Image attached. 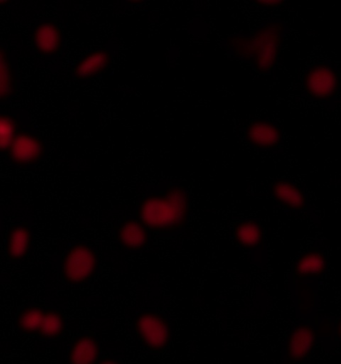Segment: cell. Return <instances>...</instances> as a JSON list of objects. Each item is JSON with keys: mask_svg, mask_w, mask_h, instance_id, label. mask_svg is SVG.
I'll list each match as a JSON object with an SVG mask.
<instances>
[{"mask_svg": "<svg viewBox=\"0 0 341 364\" xmlns=\"http://www.w3.org/2000/svg\"><path fill=\"white\" fill-rule=\"evenodd\" d=\"M139 221L147 230L170 231L183 228L190 216V198L180 186H173L163 193L151 194L141 201Z\"/></svg>", "mask_w": 341, "mask_h": 364, "instance_id": "6da1fadb", "label": "cell"}, {"mask_svg": "<svg viewBox=\"0 0 341 364\" xmlns=\"http://www.w3.org/2000/svg\"><path fill=\"white\" fill-rule=\"evenodd\" d=\"M283 24L271 22L257 28L249 36H232L227 46L239 58L249 60L255 70L269 73L274 70L281 48Z\"/></svg>", "mask_w": 341, "mask_h": 364, "instance_id": "7a4b0ae2", "label": "cell"}, {"mask_svg": "<svg viewBox=\"0 0 341 364\" xmlns=\"http://www.w3.org/2000/svg\"><path fill=\"white\" fill-rule=\"evenodd\" d=\"M97 257L85 245H76L66 253L63 263V277L71 284H82L92 279L97 269Z\"/></svg>", "mask_w": 341, "mask_h": 364, "instance_id": "3957f363", "label": "cell"}, {"mask_svg": "<svg viewBox=\"0 0 341 364\" xmlns=\"http://www.w3.org/2000/svg\"><path fill=\"white\" fill-rule=\"evenodd\" d=\"M303 87L309 97L330 100L340 90V77L330 65L311 66L303 76Z\"/></svg>", "mask_w": 341, "mask_h": 364, "instance_id": "277c9868", "label": "cell"}, {"mask_svg": "<svg viewBox=\"0 0 341 364\" xmlns=\"http://www.w3.org/2000/svg\"><path fill=\"white\" fill-rule=\"evenodd\" d=\"M136 327L141 341L154 350L166 348L170 341L171 331L168 322L154 312L139 314Z\"/></svg>", "mask_w": 341, "mask_h": 364, "instance_id": "5b68a950", "label": "cell"}, {"mask_svg": "<svg viewBox=\"0 0 341 364\" xmlns=\"http://www.w3.org/2000/svg\"><path fill=\"white\" fill-rule=\"evenodd\" d=\"M44 145L36 135L28 132L17 134L11 147L7 150L9 159L18 166H31L41 159Z\"/></svg>", "mask_w": 341, "mask_h": 364, "instance_id": "8992f818", "label": "cell"}, {"mask_svg": "<svg viewBox=\"0 0 341 364\" xmlns=\"http://www.w3.org/2000/svg\"><path fill=\"white\" fill-rule=\"evenodd\" d=\"M316 334L313 327L299 326L289 336L286 346V356L289 363H301L308 358L315 344Z\"/></svg>", "mask_w": 341, "mask_h": 364, "instance_id": "52a82bcc", "label": "cell"}, {"mask_svg": "<svg viewBox=\"0 0 341 364\" xmlns=\"http://www.w3.org/2000/svg\"><path fill=\"white\" fill-rule=\"evenodd\" d=\"M245 137L250 144L259 149H272L281 144V129L266 120H255L245 130Z\"/></svg>", "mask_w": 341, "mask_h": 364, "instance_id": "ba28073f", "label": "cell"}, {"mask_svg": "<svg viewBox=\"0 0 341 364\" xmlns=\"http://www.w3.org/2000/svg\"><path fill=\"white\" fill-rule=\"evenodd\" d=\"M33 48L43 55H53L60 50L63 46V33L55 24H39L33 36Z\"/></svg>", "mask_w": 341, "mask_h": 364, "instance_id": "9c48e42d", "label": "cell"}, {"mask_svg": "<svg viewBox=\"0 0 341 364\" xmlns=\"http://www.w3.org/2000/svg\"><path fill=\"white\" fill-rule=\"evenodd\" d=\"M119 240L126 250H141L148 245V231L139 220H126L120 226Z\"/></svg>", "mask_w": 341, "mask_h": 364, "instance_id": "30bf717a", "label": "cell"}, {"mask_svg": "<svg viewBox=\"0 0 341 364\" xmlns=\"http://www.w3.org/2000/svg\"><path fill=\"white\" fill-rule=\"evenodd\" d=\"M272 196L274 198L286 206L287 208L293 209V210H301L305 208L308 204L305 194L296 184L288 181H277L272 186Z\"/></svg>", "mask_w": 341, "mask_h": 364, "instance_id": "8fae6325", "label": "cell"}, {"mask_svg": "<svg viewBox=\"0 0 341 364\" xmlns=\"http://www.w3.org/2000/svg\"><path fill=\"white\" fill-rule=\"evenodd\" d=\"M112 61V55L105 49L93 51L92 53L83 58L76 65L75 75L78 80H87L99 75L107 70Z\"/></svg>", "mask_w": 341, "mask_h": 364, "instance_id": "7c38bea8", "label": "cell"}, {"mask_svg": "<svg viewBox=\"0 0 341 364\" xmlns=\"http://www.w3.org/2000/svg\"><path fill=\"white\" fill-rule=\"evenodd\" d=\"M99 356V346L92 336H80L76 339L70 350V364H97Z\"/></svg>", "mask_w": 341, "mask_h": 364, "instance_id": "4fadbf2b", "label": "cell"}, {"mask_svg": "<svg viewBox=\"0 0 341 364\" xmlns=\"http://www.w3.org/2000/svg\"><path fill=\"white\" fill-rule=\"evenodd\" d=\"M31 245V232L28 226H14L7 236V255L12 260H21L28 255Z\"/></svg>", "mask_w": 341, "mask_h": 364, "instance_id": "5bb4252c", "label": "cell"}, {"mask_svg": "<svg viewBox=\"0 0 341 364\" xmlns=\"http://www.w3.org/2000/svg\"><path fill=\"white\" fill-rule=\"evenodd\" d=\"M328 268V260L325 255L318 252L305 253L299 258L294 267V272L301 279L320 277Z\"/></svg>", "mask_w": 341, "mask_h": 364, "instance_id": "9a60e30c", "label": "cell"}, {"mask_svg": "<svg viewBox=\"0 0 341 364\" xmlns=\"http://www.w3.org/2000/svg\"><path fill=\"white\" fill-rule=\"evenodd\" d=\"M234 236L237 242L249 250H256L264 245V230L256 221H244L237 225Z\"/></svg>", "mask_w": 341, "mask_h": 364, "instance_id": "2e32d148", "label": "cell"}, {"mask_svg": "<svg viewBox=\"0 0 341 364\" xmlns=\"http://www.w3.org/2000/svg\"><path fill=\"white\" fill-rule=\"evenodd\" d=\"M16 92V77L11 58L0 48V102L9 100Z\"/></svg>", "mask_w": 341, "mask_h": 364, "instance_id": "e0dca14e", "label": "cell"}, {"mask_svg": "<svg viewBox=\"0 0 341 364\" xmlns=\"http://www.w3.org/2000/svg\"><path fill=\"white\" fill-rule=\"evenodd\" d=\"M44 311L38 307L24 309L17 318V326L24 333H38L43 322Z\"/></svg>", "mask_w": 341, "mask_h": 364, "instance_id": "ac0fdd59", "label": "cell"}, {"mask_svg": "<svg viewBox=\"0 0 341 364\" xmlns=\"http://www.w3.org/2000/svg\"><path fill=\"white\" fill-rule=\"evenodd\" d=\"M65 328V319L58 312L44 311L43 322H41L40 333L45 338H56L63 333Z\"/></svg>", "mask_w": 341, "mask_h": 364, "instance_id": "d6986e66", "label": "cell"}, {"mask_svg": "<svg viewBox=\"0 0 341 364\" xmlns=\"http://www.w3.org/2000/svg\"><path fill=\"white\" fill-rule=\"evenodd\" d=\"M18 130L16 120L6 114H0V152H7Z\"/></svg>", "mask_w": 341, "mask_h": 364, "instance_id": "ffe728a7", "label": "cell"}, {"mask_svg": "<svg viewBox=\"0 0 341 364\" xmlns=\"http://www.w3.org/2000/svg\"><path fill=\"white\" fill-rule=\"evenodd\" d=\"M255 4L260 6L276 7L281 6L282 1H255Z\"/></svg>", "mask_w": 341, "mask_h": 364, "instance_id": "44dd1931", "label": "cell"}, {"mask_svg": "<svg viewBox=\"0 0 341 364\" xmlns=\"http://www.w3.org/2000/svg\"><path fill=\"white\" fill-rule=\"evenodd\" d=\"M97 364H119L117 363V361L114 360V359H103V360L99 361Z\"/></svg>", "mask_w": 341, "mask_h": 364, "instance_id": "7402d4cb", "label": "cell"}]
</instances>
